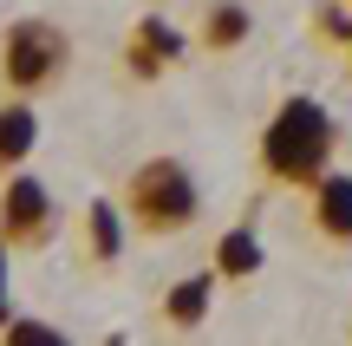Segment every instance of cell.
I'll list each match as a JSON object with an SVG mask.
<instances>
[{
    "label": "cell",
    "mask_w": 352,
    "mask_h": 346,
    "mask_svg": "<svg viewBox=\"0 0 352 346\" xmlns=\"http://www.w3.org/2000/svg\"><path fill=\"white\" fill-rule=\"evenodd\" d=\"M333 144H340V125L320 98H287L261 131V170L280 190H314L333 170Z\"/></svg>",
    "instance_id": "obj_1"
},
{
    "label": "cell",
    "mask_w": 352,
    "mask_h": 346,
    "mask_svg": "<svg viewBox=\"0 0 352 346\" xmlns=\"http://www.w3.org/2000/svg\"><path fill=\"white\" fill-rule=\"evenodd\" d=\"M124 216L144 235H183L202 216V190L176 157H151V164H138L124 177Z\"/></svg>",
    "instance_id": "obj_2"
},
{
    "label": "cell",
    "mask_w": 352,
    "mask_h": 346,
    "mask_svg": "<svg viewBox=\"0 0 352 346\" xmlns=\"http://www.w3.org/2000/svg\"><path fill=\"white\" fill-rule=\"evenodd\" d=\"M72 65V39L52 20H13L7 39H0V78H7L13 98H46L52 85Z\"/></svg>",
    "instance_id": "obj_3"
},
{
    "label": "cell",
    "mask_w": 352,
    "mask_h": 346,
    "mask_svg": "<svg viewBox=\"0 0 352 346\" xmlns=\"http://www.w3.org/2000/svg\"><path fill=\"white\" fill-rule=\"evenodd\" d=\"M52 229H59L52 190L33 177V170H13V177L0 183V242L20 248V255H33V248L52 242Z\"/></svg>",
    "instance_id": "obj_4"
},
{
    "label": "cell",
    "mask_w": 352,
    "mask_h": 346,
    "mask_svg": "<svg viewBox=\"0 0 352 346\" xmlns=\"http://www.w3.org/2000/svg\"><path fill=\"white\" fill-rule=\"evenodd\" d=\"M189 52V33H176L170 20H157V13H144L138 26H131V39H124V65L138 78H157L164 65H176Z\"/></svg>",
    "instance_id": "obj_5"
},
{
    "label": "cell",
    "mask_w": 352,
    "mask_h": 346,
    "mask_svg": "<svg viewBox=\"0 0 352 346\" xmlns=\"http://www.w3.org/2000/svg\"><path fill=\"white\" fill-rule=\"evenodd\" d=\"M314 229H320V242L352 248V177L346 170H327L314 183Z\"/></svg>",
    "instance_id": "obj_6"
},
{
    "label": "cell",
    "mask_w": 352,
    "mask_h": 346,
    "mask_svg": "<svg viewBox=\"0 0 352 346\" xmlns=\"http://www.w3.org/2000/svg\"><path fill=\"white\" fill-rule=\"evenodd\" d=\"M33 151H39V111H33V98L0 105V177H13Z\"/></svg>",
    "instance_id": "obj_7"
},
{
    "label": "cell",
    "mask_w": 352,
    "mask_h": 346,
    "mask_svg": "<svg viewBox=\"0 0 352 346\" xmlns=\"http://www.w3.org/2000/svg\"><path fill=\"white\" fill-rule=\"evenodd\" d=\"M124 222H131L124 203H104V196L85 203V229H78V235H85V255L98 261V268H111V261L124 255Z\"/></svg>",
    "instance_id": "obj_8"
},
{
    "label": "cell",
    "mask_w": 352,
    "mask_h": 346,
    "mask_svg": "<svg viewBox=\"0 0 352 346\" xmlns=\"http://www.w3.org/2000/svg\"><path fill=\"white\" fill-rule=\"evenodd\" d=\"M248 33H254V20H248V7H241V0H215V7H209V20H202V46H209V52L241 46Z\"/></svg>",
    "instance_id": "obj_9"
},
{
    "label": "cell",
    "mask_w": 352,
    "mask_h": 346,
    "mask_svg": "<svg viewBox=\"0 0 352 346\" xmlns=\"http://www.w3.org/2000/svg\"><path fill=\"white\" fill-rule=\"evenodd\" d=\"M209 288L215 274H189V281H176L164 294V321L170 327H202V314H209Z\"/></svg>",
    "instance_id": "obj_10"
},
{
    "label": "cell",
    "mask_w": 352,
    "mask_h": 346,
    "mask_svg": "<svg viewBox=\"0 0 352 346\" xmlns=\"http://www.w3.org/2000/svg\"><path fill=\"white\" fill-rule=\"evenodd\" d=\"M215 274H228V281L261 274V242H254V229H228L222 242H215Z\"/></svg>",
    "instance_id": "obj_11"
},
{
    "label": "cell",
    "mask_w": 352,
    "mask_h": 346,
    "mask_svg": "<svg viewBox=\"0 0 352 346\" xmlns=\"http://www.w3.org/2000/svg\"><path fill=\"white\" fill-rule=\"evenodd\" d=\"M7 340L13 346H59V327H46V321H7Z\"/></svg>",
    "instance_id": "obj_12"
},
{
    "label": "cell",
    "mask_w": 352,
    "mask_h": 346,
    "mask_svg": "<svg viewBox=\"0 0 352 346\" xmlns=\"http://www.w3.org/2000/svg\"><path fill=\"white\" fill-rule=\"evenodd\" d=\"M7 321H13V301H7V242H0V334H7Z\"/></svg>",
    "instance_id": "obj_13"
},
{
    "label": "cell",
    "mask_w": 352,
    "mask_h": 346,
    "mask_svg": "<svg viewBox=\"0 0 352 346\" xmlns=\"http://www.w3.org/2000/svg\"><path fill=\"white\" fill-rule=\"evenodd\" d=\"M346 7H352V0H346Z\"/></svg>",
    "instance_id": "obj_14"
},
{
    "label": "cell",
    "mask_w": 352,
    "mask_h": 346,
    "mask_svg": "<svg viewBox=\"0 0 352 346\" xmlns=\"http://www.w3.org/2000/svg\"><path fill=\"white\" fill-rule=\"evenodd\" d=\"M346 52H352V46H346Z\"/></svg>",
    "instance_id": "obj_15"
}]
</instances>
